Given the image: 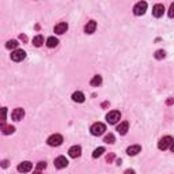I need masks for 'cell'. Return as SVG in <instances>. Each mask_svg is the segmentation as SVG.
Wrapping results in <instances>:
<instances>
[{
	"label": "cell",
	"mask_w": 174,
	"mask_h": 174,
	"mask_svg": "<svg viewBox=\"0 0 174 174\" xmlns=\"http://www.w3.org/2000/svg\"><path fill=\"white\" fill-rule=\"evenodd\" d=\"M147 11V3L146 2H139L135 4V7H133V14H135L136 16H140V15H144Z\"/></svg>",
	"instance_id": "1"
},
{
	"label": "cell",
	"mask_w": 174,
	"mask_h": 174,
	"mask_svg": "<svg viewBox=\"0 0 174 174\" xmlns=\"http://www.w3.org/2000/svg\"><path fill=\"white\" fill-rule=\"evenodd\" d=\"M173 137L171 136H165V137H162L159 140V143H158V148L162 150V151H165V150H167L169 147L171 146V143H173Z\"/></svg>",
	"instance_id": "2"
},
{
	"label": "cell",
	"mask_w": 174,
	"mask_h": 174,
	"mask_svg": "<svg viewBox=\"0 0 174 174\" xmlns=\"http://www.w3.org/2000/svg\"><path fill=\"white\" fill-rule=\"evenodd\" d=\"M90 130H91V135L99 136L106 130V127H105V124H102V122H95V124H92V127Z\"/></svg>",
	"instance_id": "3"
},
{
	"label": "cell",
	"mask_w": 174,
	"mask_h": 174,
	"mask_svg": "<svg viewBox=\"0 0 174 174\" xmlns=\"http://www.w3.org/2000/svg\"><path fill=\"white\" fill-rule=\"evenodd\" d=\"M48 144L49 146H52V147H57V146H60V144L63 143V136L61 135H59V133H54V135H52V136H49L48 137Z\"/></svg>",
	"instance_id": "4"
},
{
	"label": "cell",
	"mask_w": 174,
	"mask_h": 174,
	"mask_svg": "<svg viewBox=\"0 0 174 174\" xmlns=\"http://www.w3.org/2000/svg\"><path fill=\"white\" fill-rule=\"evenodd\" d=\"M120 118H121V114H120L118 110H111V111H109L108 116H106V120H108L109 124H116Z\"/></svg>",
	"instance_id": "5"
},
{
	"label": "cell",
	"mask_w": 174,
	"mask_h": 174,
	"mask_svg": "<svg viewBox=\"0 0 174 174\" xmlns=\"http://www.w3.org/2000/svg\"><path fill=\"white\" fill-rule=\"evenodd\" d=\"M24 57H26V52L22 50V49H16V50H14L12 53H11V60L15 63L22 61Z\"/></svg>",
	"instance_id": "6"
},
{
	"label": "cell",
	"mask_w": 174,
	"mask_h": 174,
	"mask_svg": "<svg viewBox=\"0 0 174 174\" xmlns=\"http://www.w3.org/2000/svg\"><path fill=\"white\" fill-rule=\"evenodd\" d=\"M31 169H33V163L29 162V160H24V162H22L18 166V171H21V173H29Z\"/></svg>",
	"instance_id": "7"
},
{
	"label": "cell",
	"mask_w": 174,
	"mask_h": 174,
	"mask_svg": "<svg viewBox=\"0 0 174 174\" xmlns=\"http://www.w3.org/2000/svg\"><path fill=\"white\" fill-rule=\"evenodd\" d=\"M23 116H24V110L22 108H16L15 110L12 111V114H11L14 121H21V120L23 118Z\"/></svg>",
	"instance_id": "8"
},
{
	"label": "cell",
	"mask_w": 174,
	"mask_h": 174,
	"mask_svg": "<svg viewBox=\"0 0 174 174\" xmlns=\"http://www.w3.org/2000/svg\"><path fill=\"white\" fill-rule=\"evenodd\" d=\"M67 30H68V24L65 22H60V23H57L54 26V33L56 34H64Z\"/></svg>",
	"instance_id": "9"
},
{
	"label": "cell",
	"mask_w": 174,
	"mask_h": 174,
	"mask_svg": "<svg viewBox=\"0 0 174 174\" xmlns=\"http://www.w3.org/2000/svg\"><path fill=\"white\" fill-rule=\"evenodd\" d=\"M163 12H165L163 4H156V5H154V8H152V15H154L155 18H160V16L163 15Z\"/></svg>",
	"instance_id": "10"
},
{
	"label": "cell",
	"mask_w": 174,
	"mask_h": 174,
	"mask_svg": "<svg viewBox=\"0 0 174 174\" xmlns=\"http://www.w3.org/2000/svg\"><path fill=\"white\" fill-rule=\"evenodd\" d=\"M68 154H69L71 158H78V156H80V154H82L80 146H72L69 150H68Z\"/></svg>",
	"instance_id": "11"
},
{
	"label": "cell",
	"mask_w": 174,
	"mask_h": 174,
	"mask_svg": "<svg viewBox=\"0 0 174 174\" xmlns=\"http://www.w3.org/2000/svg\"><path fill=\"white\" fill-rule=\"evenodd\" d=\"M67 165H68V160L65 159V156H59L54 159V166L57 169H64L67 167Z\"/></svg>",
	"instance_id": "12"
},
{
	"label": "cell",
	"mask_w": 174,
	"mask_h": 174,
	"mask_svg": "<svg viewBox=\"0 0 174 174\" xmlns=\"http://www.w3.org/2000/svg\"><path fill=\"white\" fill-rule=\"evenodd\" d=\"M95 29H97V22L90 21V22H87L86 27H84V31H86L87 34H92V33L95 31Z\"/></svg>",
	"instance_id": "13"
},
{
	"label": "cell",
	"mask_w": 174,
	"mask_h": 174,
	"mask_svg": "<svg viewBox=\"0 0 174 174\" xmlns=\"http://www.w3.org/2000/svg\"><path fill=\"white\" fill-rule=\"evenodd\" d=\"M140 151H141V147L139 146V144H136V146H130V147H128V148H127V154L130 155V156L137 155Z\"/></svg>",
	"instance_id": "14"
},
{
	"label": "cell",
	"mask_w": 174,
	"mask_h": 174,
	"mask_svg": "<svg viewBox=\"0 0 174 174\" xmlns=\"http://www.w3.org/2000/svg\"><path fill=\"white\" fill-rule=\"evenodd\" d=\"M128 128H129V124H128L127 121H124V122H121V124L117 127V130H118L120 135H125V133L128 132Z\"/></svg>",
	"instance_id": "15"
},
{
	"label": "cell",
	"mask_w": 174,
	"mask_h": 174,
	"mask_svg": "<svg viewBox=\"0 0 174 174\" xmlns=\"http://www.w3.org/2000/svg\"><path fill=\"white\" fill-rule=\"evenodd\" d=\"M72 99L75 101V102H79V103L84 102V94H83V92H80V91L73 92V94H72Z\"/></svg>",
	"instance_id": "16"
},
{
	"label": "cell",
	"mask_w": 174,
	"mask_h": 174,
	"mask_svg": "<svg viewBox=\"0 0 174 174\" xmlns=\"http://www.w3.org/2000/svg\"><path fill=\"white\" fill-rule=\"evenodd\" d=\"M57 45H59V40L56 37H49L46 40V46L48 48H56Z\"/></svg>",
	"instance_id": "17"
},
{
	"label": "cell",
	"mask_w": 174,
	"mask_h": 174,
	"mask_svg": "<svg viewBox=\"0 0 174 174\" xmlns=\"http://www.w3.org/2000/svg\"><path fill=\"white\" fill-rule=\"evenodd\" d=\"M101 83H102V76H101V75H95V76H92V79L90 80V84H91L92 87H98Z\"/></svg>",
	"instance_id": "18"
},
{
	"label": "cell",
	"mask_w": 174,
	"mask_h": 174,
	"mask_svg": "<svg viewBox=\"0 0 174 174\" xmlns=\"http://www.w3.org/2000/svg\"><path fill=\"white\" fill-rule=\"evenodd\" d=\"M2 129H3V133L4 135H11V133L15 132V128L11 127V125H8V127H5L4 124H2Z\"/></svg>",
	"instance_id": "19"
},
{
	"label": "cell",
	"mask_w": 174,
	"mask_h": 174,
	"mask_svg": "<svg viewBox=\"0 0 174 174\" xmlns=\"http://www.w3.org/2000/svg\"><path fill=\"white\" fill-rule=\"evenodd\" d=\"M33 44H34V46H41L44 44V37L42 35H35L34 38H33Z\"/></svg>",
	"instance_id": "20"
},
{
	"label": "cell",
	"mask_w": 174,
	"mask_h": 174,
	"mask_svg": "<svg viewBox=\"0 0 174 174\" xmlns=\"http://www.w3.org/2000/svg\"><path fill=\"white\" fill-rule=\"evenodd\" d=\"M105 152V148L103 147H98V148H95L94 150V152H92V158H98V156H101V155Z\"/></svg>",
	"instance_id": "21"
},
{
	"label": "cell",
	"mask_w": 174,
	"mask_h": 174,
	"mask_svg": "<svg viewBox=\"0 0 174 174\" xmlns=\"http://www.w3.org/2000/svg\"><path fill=\"white\" fill-rule=\"evenodd\" d=\"M154 56H155V59H156V60H162V59H165L166 52H165V50H162V49H159V50L155 52Z\"/></svg>",
	"instance_id": "22"
},
{
	"label": "cell",
	"mask_w": 174,
	"mask_h": 174,
	"mask_svg": "<svg viewBox=\"0 0 174 174\" xmlns=\"http://www.w3.org/2000/svg\"><path fill=\"white\" fill-rule=\"evenodd\" d=\"M114 140H116V137H114L113 133H109V135H106L105 139H103V141H105V143H109V144H113Z\"/></svg>",
	"instance_id": "23"
},
{
	"label": "cell",
	"mask_w": 174,
	"mask_h": 174,
	"mask_svg": "<svg viewBox=\"0 0 174 174\" xmlns=\"http://www.w3.org/2000/svg\"><path fill=\"white\" fill-rule=\"evenodd\" d=\"M16 46H18V41H15V40H11L5 44V48L7 49H15Z\"/></svg>",
	"instance_id": "24"
},
{
	"label": "cell",
	"mask_w": 174,
	"mask_h": 174,
	"mask_svg": "<svg viewBox=\"0 0 174 174\" xmlns=\"http://www.w3.org/2000/svg\"><path fill=\"white\" fill-rule=\"evenodd\" d=\"M169 18H174V3L170 4V8H169V12H167Z\"/></svg>",
	"instance_id": "25"
},
{
	"label": "cell",
	"mask_w": 174,
	"mask_h": 174,
	"mask_svg": "<svg viewBox=\"0 0 174 174\" xmlns=\"http://www.w3.org/2000/svg\"><path fill=\"white\" fill-rule=\"evenodd\" d=\"M45 167H46V163H45V162H38V163H37V169H35V170H37V171H41V170H44Z\"/></svg>",
	"instance_id": "26"
},
{
	"label": "cell",
	"mask_w": 174,
	"mask_h": 174,
	"mask_svg": "<svg viewBox=\"0 0 174 174\" xmlns=\"http://www.w3.org/2000/svg\"><path fill=\"white\" fill-rule=\"evenodd\" d=\"M2 113H3L2 124H4V121H5V116H7V108H3V109H2Z\"/></svg>",
	"instance_id": "27"
},
{
	"label": "cell",
	"mask_w": 174,
	"mask_h": 174,
	"mask_svg": "<svg viewBox=\"0 0 174 174\" xmlns=\"http://www.w3.org/2000/svg\"><path fill=\"white\" fill-rule=\"evenodd\" d=\"M113 159H114V154H109V155H108V158H106V160H108L109 163H110Z\"/></svg>",
	"instance_id": "28"
},
{
	"label": "cell",
	"mask_w": 174,
	"mask_h": 174,
	"mask_svg": "<svg viewBox=\"0 0 174 174\" xmlns=\"http://www.w3.org/2000/svg\"><path fill=\"white\" fill-rule=\"evenodd\" d=\"M173 102H174L173 98H169V99L166 101V103H167V105H173Z\"/></svg>",
	"instance_id": "29"
},
{
	"label": "cell",
	"mask_w": 174,
	"mask_h": 174,
	"mask_svg": "<svg viewBox=\"0 0 174 174\" xmlns=\"http://www.w3.org/2000/svg\"><path fill=\"white\" fill-rule=\"evenodd\" d=\"M3 167H7V166H8V162H7V160H3Z\"/></svg>",
	"instance_id": "30"
},
{
	"label": "cell",
	"mask_w": 174,
	"mask_h": 174,
	"mask_svg": "<svg viewBox=\"0 0 174 174\" xmlns=\"http://www.w3.org/2000/svg\"><path fill=\"white\" fill-rule=\"evenodd\" d=\"M21 40H22V41H24V42H26V41H27L26 35H22V34H21Z\"/></svg>",
	"instance_id": "31"
},
{
	"label": "cell",
	"mask_w": 174,
	"mask_h": 174,
	"mask_svg": "<svg viewBox=\"0 0 174 174\" xmlns=\"http://www.w3.org/2000/svg\"><path fill=\"white\" fill-rule=\"evenodd\" d=\"M170 150H171V152H174V141L171 143V146H170Z\"/></svg>",
	"instance_id": "32"
}]
</instances>
